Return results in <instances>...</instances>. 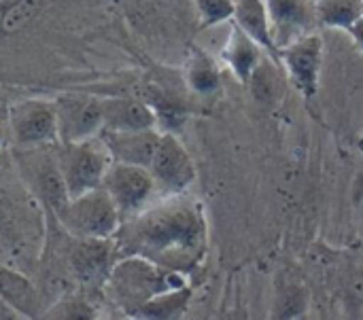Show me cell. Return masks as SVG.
<instances>
[{"label": "cell", "instance_id": "5b68a950", "mask_svg": "<svg viewBox=\"0 0 363 320\" xmlns=\"http://www.w3.org/2000/svg\"><path fill=\"white\" fill-rule=\"evenodd\" d=\"M9 140L17 149H36L60 142L55 100L26 98L6 108Z\"/></svg>", "mask_w": 363, "mask_h": 320}, {"label": "cell", "instance_id": "8fae6325", "mask_svg": "<svg viewBox=\"0 0 363 320\" xmlns=\"http://www.w3.org/2000/svg\"><path fill=\"white\" fill-rule=\"evenodd\" d=\"M117 259H119V248L115 238L77 240L70 253V268L81 282L96 285V282H106Z\"/></svg>", "mask_w": 363, "mask_h": 320}, {"label": "cell", "instance_id": "7402d4cb", "mask_svg": "<svg viewBox=\"0 0 363 320\" xmlns=\"http://www.w3.org/2000/svg\"><path fill=\"white\" fill-rule=\"evenodd\" d=\"M200 28H213L234 19L236 0H194Z\"/></svg>", "mask_w": 363, "mask_h": 320}, {"label": "cell", "instance_id": "f1b7e54d", "mask_svg": "<svg viewBox=\"0 0 363 320\" xmlns=\"http://www.w3.org/2000/svg\"><path fill=\"white\" fill-rule=\"evenodd\" d=\"M362 15H363V0H362Z\"/></svg>", "mask_w": 363, "mask_h": 320}, {"label": "cell", "instance_id": "30bf717a", "mask_svg": "<svg viewBox=\"0 0 363 320\" xmlns=\"http://www.w3.org/2000/svg\"><path fill=\"white\" fill-rule=\"evenodd\" d=\"M266 6L279 51L315 32L313 28L319 21L317 0H266Z\"/></svg>", "mask_w": 363, "mask_h": 320}, {"label": "cell", "instance_id": "3957f363", "mask_svg": "<svg viewBox=\"0 0 363 320\" xmlns=\"http://www.w3.org/2000/svg\"><path fill=\"white\" fill-rule=\"evenodd\" d=\"M55 217L74 240L115 238L123 223L119 208L104 187L68 198Z\"/></svg>", "mask_w": 363, "mask_h": 320}, {"label": "cell", "instance_id": "d6986e66", "mask_svg": "<svg viewBox=\"0 0 363 320\" xmlns=\"http://www.w3.org/2000/svg\"><path fill=\"white\" fill-rule=\"evenodd\" d=\"M147 102L151 104V108L155 113L157 130L160 132H172V134H177L185 125L187 110L177 100H172L166 93H162V91L155 89V91H149Z\"/></svg>", "mask_w": 363, "mask_h": 320}, {"label": "cell", "instance_id": "cb8c5ba5", "mask_svg": "<svg viewBox=\"0 0 363 320\" xmlns=\"http://www.w3.org/2000/svg\"><path fill=\"white\" fill-rule=\"evenodd\" d=\"M45 316L49 319H91V308L83 299H64L51 308Z\"/></svg>", "mask_w": 363, "mask_h": 320}, {"label": "cell", "instance_id": "4316f807", "mask_svg": "<svg viewBox=\"0 0 363 320\" xmlns=\"http://www.w3.org/2000/svg\"><path fill=\"white\" fill-rule=\"evenodd\" d=\"M15 2H17V0H0V6H2V8H9V6H13Z\"/></svg>", "mask_w": 363, "mask_h": 320}, {"label": "cell", "instance_id": "9c48e42d", "mask_svg": "<svg viewBox=\"0 0 363 320\" xmlns=\"http://www.w3.org/2000/svg\"><path fill=\"white\" fill-rule=\"evenodd\" d=\"M321 64L323 38L317 32H311L281 49V66L289 74L294 87L306 98H313L317 93Z\"/></svg>", "mask_w": 363, "mask_h": 320}, {"label": "cell", "instance_id": "44dd1931", "mask_svg": "<svg viewBox=\"0 0 363 320\" xmlns=\"http://www.w3.org/2000/svg\"><path fill=\"white\" fill-rule=\"evenodd\" d=\"M279 68H283L279 62H274V59L268 62L264 57V62L259 64V68L253 72V76L249 81V87H251V91H253V96H255L257 102L268 104V102H272L277 98V89H281L279 74H277Z\"/></svg>", "mask_w": 363, "mask_h": 320}, {"label": "cell", "instance_id": "277c9868", "mask_svg": "<svg viewBox=\"0 0 363 320\" xmlns=\"http://www.w3.org/2000/svg\"><path fill=\"white\" fill-rule=\"evenodd\" d=\"M55 161L66 185L68 198H77L81 193L102 187L113 157L102 136H96L79 142H60Z\"/></svg>", "mask_w": 363, "mask_h": 320}, {"label": "cell", "instance_id": "6da1fadb", "mask_svg": "<svg viewBox=\"0 0 363 320\" xmlns=\"http://www.w3.org/2000/svg\"><path fill=\"white\" fill-rule=\"evenodd\" d=\"M119 257L140 255L162 268L191 274L206 255L208 232L202 206L183 195H162L125 219L115 236Z\"/></svg>", "mask_w": 363, "mask_h": 320}, {"label": "cell", "instance_id": "4fadbf2b", "mask_svg": "<svg viewBox=\"0 0 363 320\" xmlns=\"http://www.w3.org/2000/svg\"><path fill=\"white\" fill-rule=\"evenodd\" d=\"M264 55H268L247 32H242L234 21L230 28V36L223 45V49L219 51L221 62L228 66V70L232 72V76L242 83L249 85L253 72L259 68V64L264 62Z\"/></svg>", "mask_w": 363, "mask_h": 320}, {"label": "cell", "instance_id": "52a82bcc", "mask_svg": "<svg viewBox=\"0 0 363 320\" xmlns=\"http://www.w3.org/2000/svg\"><path fill=\"white\" fill-rule=\"evenodd\" d=\"M149 172L153 174L162 195H183L196 181V164L185 144L172 132H162Z\"/></svg>", "mask_w": 363, "mask_h": 320}, {"label": "cell", "instance_id": "ac0fdd59", "mask_svg": "<svg viewBox=\"0 0 363 320\" xmlns=\"http://www.w3.org/2000/svg\"><path fill=\"white\" fill-rule=\"evenodd\" d=\"M194 297V291L187 287L183 289H172L166 293L155 295L153 299L145 302L136 312L134 319H149V320H170V319H181L187 308L189 302Z\"/></svg>", "mask_w": 363, "mask_h": 320}, {"label": "cell", "instance_id": "7a4b0ae2", "mask_svg": "<svg viewBox=\"0 0 363 320\" xmlns=\"http://www.w3.org/2000/svg\"><path fill=\"white\" fill-rule=\"evenodd\" d=\"M187 274L157 265L140 255H123L115 261L104 287L113 302L130 316L160 293L187 287Z\"/></svg>", "mask_w": 363, "mask_h": 320}, {"label": "cell", "instance_id": "5bb4252c", "mask_svg": "<svg viewBox=\"0 0 363 320\" xmlns=\"http://www.w3.org/2000/svg\"><path fill=\"white\" fill-rule=\"evenodd\" d=\"M104 130L134 132V130H157V119L147 100L136 98H102Z\"/></svg>", "mask_w": 363, "mask_h": 320}, {"label": "cell", "instance_id": "ffe728a7", "mask_svg": "<svg viewBox=\"0 0 363 320\" xmlns=\"http://www.w3.org/2000/svg\"><path fill=\"white\" fill-rule=\"evenodd\" d=\"M317 13L323 25L347 30L362 15V0H317Z\"/></svg>", "mask_w": 363, "mask_h": 320}, {"label": "cell", "instance_id": "7c38bea8", "mask_svg": "<svg viewBox=\"0 0 363 320\" xmlns=\"http://www.w3.org/2000/svg\"><path fill=\"white\" fill-rule=\"evenodd\" d=\"M102 140L111 151L113 161H123V164H134V166H145L149 168L160 136V130H134V132H113V130H102Z\"/></svg>", "mask_w": 363, "mask_h": 320}, {"label": "cell", "instance_id": "9a60e30c", "mask_svg": "<svg viewBox=\"0 0 363 320\" xmlns=\"http://www.w3.org/2000/svg\"><path fill=\"white\" fill-rule=\"evenodd\" d=\"M232 21L242 32H247L268 53V57L281 64V51L272 36V23H270L266 0H236V11Z\"/></svg>", "mask_w": 363, "mask_h": 320}, {"label": "cell", "instance_id": "ba28073f", "mask_svg": "<svg viewBox=\"0 0 363 320\" xmlns=\"http://www.w3.org/2000/svg\"><path fill=\"white\" fill-rule=\"evenodd\" d=\"M57 113V132L60 142H79L89 140L102 134L104 130V110L102 98L81 91L60 93L55 98Z\"/></svg>", "mask_w": 363, "mask_h": 320}, {"label": "cell", "instance_id": "e0dca14e", "mask_svg": "<svg viewBox=\"0 0 363 320\" xmlns=\"http://www.w3.org/2000/svg\"><path fill=\"white\" fill-rule=\"evenodd\" d=\"M0 299L15 310L17 314L26 319L38 316V293L32 287V282L13 272V270H2L0 268Z\"/></svg>", "mask_w": 363, "mask_h": 320}, {"label": "cell", "instance_id": "83f0119b", "mask_svg": "<svg viewBox=\"0 0 363 320\" xmlns=\"http://www.w3.org/2000/svg\"><path fill=\"white\" fill-rule=\"evenodd\" d=\"M359 149L363 151V134H362V138H359Z\"/></svg>", "mask_w": 363, "mask_h": 320}, {"label": "cell", "instance_id": "2e32d148", "mask_svg": "<svg viewBox=\"0 0 363 320\" xmlns=\"http://www.w3.org/2000/svg\"><path fill=\"white\" fill-rule=\"evenodd\" d=\"M183 81L191 93L200 98H211L221 89V68L206 51L191 47L183 66Z\"/></svg>", "mask_w": 363, "mask_h": 320}, {"label": "cell", "instance_id": "d4e9b609", "mask_svg": "<svg viewBox=\"0 0 363 320\" xmlns=\"http://www.w3.org/2000/svg\"><path fill=\"white\" fill-rule=\"evenodd\" d=\"M347 32L351 34V38L355 40V45L363 51V15H359V17L347 28Z\"/></svg>", "mask_w": 363, "mask_h": 320}, {"label": "cell", "instance_id": "8992f818", "mask_svg": "<svg viewBox=\"0 0 363 320\" xmlns=\"http://www.w3.org/2000/svg\"><path fill=\"white\" fill-rule=\"evenodd\" d=\"M102 187L113 198L123 221L138 215L140 210H145L157 191L155 178L149 172V168L123 164V161L111 164Z\"/></svg>", "mask_w": 363, "mask_h": 320}, {"label": "cell", "instance_id": "484cf974", "mask_svg": "<svg viewBox=\"0 0 363 320\" xmlns=\"http://www.w3.org/2000/svg\"><path fill=\"white\" fill-rule=\"evenodd\" d=\"M9 138V127H6V113L0 115V147L4 144V140Z\"/></svg>", "mask_w": 363, "mask_h": 320}, {"label": "cell", "instance_id": "603a6c76", "mask_svg": "<svg viewBox=\"0 0 363 320\" xmlns=\"http://www.w3.org/2000/svg\"><path fill=\"white\" fill-rule=\"evenodd\" d=\"M38 8H40V0H17L4 13L2 34H15L21 28H26L36 17Z\"/></svg>", "mask_w": 363, "mask_h": 320}]
</instances>
